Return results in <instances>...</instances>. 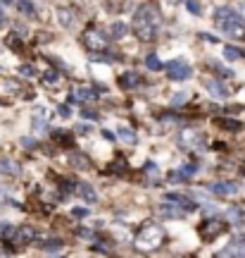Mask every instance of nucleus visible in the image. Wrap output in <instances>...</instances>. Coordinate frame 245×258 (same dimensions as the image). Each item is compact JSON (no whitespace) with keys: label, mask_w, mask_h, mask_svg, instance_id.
I'll return each instance as SVG.
<instances>
[{"label":"nucleus","mask_w":245,"mask_h":258,"mask_svg":"<svg viewBox=\"0 0 245 258\" xmlns=\"http://www.w3.org/2000/svg\"><path fill=\"white\" fill-rule=\"evenodd\" d=\"M134 34L141 41H155L162 31V12L157 8V3H143L138 5L134 15Z\"/></svg>","instance_id":"nucleus-1"},{"label":"nucleus","mask_w":245,"mask_h":258,"mask_svg":"<svg viewBox=\"0 0 245 258\" xmlns=\"http://www.w3.org/2000/svg\"><path fill=\"white\" fill-rule=\"evenodd\" d=\"M214 27H217L221 34H226V36H233V38L245 36L243 17L231 8H219L217 12H214Z\"/></svg>","instance_id":"nucleus-2"},{"label":"nucleus","mask_w":245,"mask_h":258,"mask_svg":"<svg viewBox=\"0 0 245 258\" xmlns=\"http://www.w3.org/2000/svg\"><path fill=\"white\" fill-rule=\"evenodd\" d=\"M198 208L195 203L188 199V196H183V194H167L164 196V201L157 206V213L162 215V218H183V215H188Z\"/></svg>","instance_id":"nucleus-3"},{"label":"nucleus","mask_w":245,"mask_h":258,"mask_svg":"<svg viewBox=\"0 0 245 258\" xmlns=\"http://www.w3.org/2000/svg\"><path fill=\"white\" fill-rule=\"evenodd\" d=\"M164 239H167V234H164L162 227L150 222V225L138 230L136 239H134V246H136V251H141V253H153V251H157L162 246Z\"/></svg>","instance_id":"nucleus-4"},{"label":"nucleus","mask_w":245,"mask_h":258,"mask_svg":"<svg viewBox=\"0 0 245 258\" xmlns=\"http://www.w3.org/2000/svg\"><path fill=\"white\" fill-rule=\"evenodd\" d=\"M83 46L88 48L91 53H105L109 46V36L102 31L100 27H88L86 31H83Z\"/></svg>","instance_id":"nucleus-5"},{"label":"nucleus","mask_w":245,"mask_h":258,"mask_svg":"<svg viewBox=\"0 0 245 258\" xmlns=\"http://www.w3.org/2000/svg\"><path fill=\"white\" fill-rule=\"evenodd\" d=\"M162 70L167 72L169 79H174V82H186V79H191L193 77L191 64L183 62V60H169L167 64H162Z\"/></svg>","instance_id":"nucleus-6"},{"label":"nucleus","mask_w":245,"mask_h":258,"mask_svg":"<svg viewBox=\"0 0 245 258\" xmlns=\"http://www.w3.org/2000/svg\"><path fill=\"white\" fill-rule=\"evenodd\" d=\"M226 222L224 220H205L202 225H200V237H202V241H214L219 237V234H224L226 232Z\"/></svg>","instance_id":"nucleus-7"},{"label":"nucleus","mask_w":245,"mask_h":258,"mask_svg":"<svg viewBox=\"0 0 245 258\" xmlns=\"http://www.w3.org/2000/svg\"><path fill=\"white\" fill-rule=\"evenodd\" d=\"M179 144H181L183 148H188V151H205L202 148V144H205V137L200 134V132H195V129H183L181 134H179Z\"/></svg>","instance_id":"nucleus-8"},{"label":"nucleus","mask_w":245,"mask_h":258,"mask_svg":"<svg viewBox=\"0 0 245 258\" xmlns=\"http://www.w3.org/2000/svg\"><path fill=\"white\" fill-rule=\"evenodd\" d=\"M209 191L217 194V196H236V194H240V184L238 182H217V184L209 186Z\"/></svg>","instance_id":"nucleus-9"},{"label":"nucleus","mask_w":245,"mask_h":258,"mask_svg":"<svg viewBox=\"0 0 245 258\" xmlns=\"http://www.w3.org/2000/svg\"><path fill=\"white\" fill-rule=\"evenodd\" d=\"M57 19H60V24H62L64 29H72L76 27V12L69 8H60L57 10Z\"/></svg>","instance_id":"nucleus-10"},{"label":"nucleus","mask_w":245,"mask_h":258,"mask_svg":"<svg viewBox=\"0 0 245 258\" xmlns=\"http://www.w3.org/2000/svg\"><path fill=\"white\" fill-rule=\"evenodd\" d=\"M141 82H143V77L138 72H127L119 77V84H121L124 89H136V86H141Z\"/></svg>","instance_id":"nucleus-11"},{"label":"nucleus","mask_w":245,"mask_h":258,"mask_svg":"<svg viewBox=\"0 0 245 258\" xmlns=\"http://www.w3.org/2000/svg\"><path fill=\"white\" fill-rule=\"evenodd\" d=\"M205 86L209 89V93H212L214 98H226V96H228V89L221 82H217V79H207V82H205Z\"/></svg>","instance_id":"nucleus-12"},{"label":"nucleus","mask_w":245,"mask_h":258,"mask_svg":"<svg viewBox=\"0 0 245 258\" xmlns=\"http://www.w3.org/2000/svg\"><path fill=\"white\" fill-rule=\"evenodd\" d=\"M76 194L81 196L83 201H88V203H95V201H98V196H95V191H93V186L86 184V182H79V184H76Z\"/></svg>","instance_id":"nucleus-13"},{"label":"nucleus","mask_w":245,"mask_h":258,"mask_svg":"<svg viewBox=\"0 0 245 258\" xmlns=\"http://www.w3.org/2000/svg\"><path fill=\"white\" fill-rule=\"evenodd\" d=\"M0 175H10V177H17L19 175V165L10 158H0Z\"/></svg>","instance_id":"nucleus-14"},{"label":"nucleus","mask_w":245,"mask_h":258,"mask_svg":"<svg viewBox=\"0 0 245 258\" xmlns=\"http://www.w3.org/2000/svg\"><path fill=\"white\" fill-rule=\"evenodd\" d=\"M15 3H17V10H19V12H24L27 17H31V19L38 17V10H36V5H34L31 0H15Z\"/></svg>","instance_id":"nucleus-15"},{"label":"nucleus","mask_w":245,"mask_h":258,"mask_svg":"<svg viewBox=\"0 0 245 258\" xmlns=\"http://www.w3.org/2000/svg\"><path fill=\"white\" fill-rule=\"evenodd\" d=\"M195 170H198V167L193 165V163H186V165H181L176 172H172V179H191V177L195 175Z\"/></svg>","instance_id":"nucleus-16"},{"label":"nucleus","mask_w":245,"mask_h":258,"mask_svg":"<svg viewBox=\"0 0 245 258\" xmlns=\"http://www.w3.org/2000/svg\"><path fill=\"white\" fill-rule=\"evenodd\" d=\"M219 256H245V241H233L226 249H221Z\"/></svg>","instance_id":"nucleus-17"},{"label":"nucleus","mask_w":245,"mask_h":258,"mask_svg":"<svg viewBox=\"0 0 245 258\" xmlns=\"http://www.w3.org/2000/svg\"><path fill=\"white\" fill-rule=\"evenodd\" d=\"M69 163L76 165L79 170H88V167H91V160H88V158H83L81 153H72V156H69Z\"/></svg>","instance_id":"nucleus-18"},{"label":"nucleus","mask_w":245,"mask_h":258,"mask_svg":"<svg viewBox=\"0 0 245 258\" xmlns=\"http://www.w3.org/2000/svg\"><path fill=\"white\" fill-rule=\"evenodd\" d=\"M117 137L121 139V141H127V144H136V134H134V129L131 127H119Z\"/></svg>","instance_id":"nucleus-19"},{"label":"nucleus","mask_w":245,"mask_h":258,"mask_svg":"<svg viewBox=\"0 0 245 258\" xmlns=\"http://www.w3.org/2000/svg\"><path fill=\"white\" fill-rule=\"evenodd\" d=\"M95 93L91 91V89H74L72 93V101H91Z\"/></svg>","instance_id":"nucleus-20"},{"label":"nucleus","mask_w":245,"mask_h":258,"mask_svg":"<svg viewBox=\"0 0 245 258\" xmlns=\"http://www.w3.org/2000/svg\"><path fill=\"white\" fill-rule=\"evenodd\" d=\"M224 57L226 60H238V57H243V50L236 46H224Z\"/></svg>","instance_id":"nucleus-21"},{"label":"nucleus","mask_w":245,"mask_h":258,"mask_svg":"<svg viewBox=\"0 0 245 258\" xmlns=\"http://www.w3.org/2000/svg\"><path fill=\"white\" fill-rule=\"evenodd\" d=\"M219 127L228 129V132H238V129H243V124L238 120H226V117H224V120H219Z\"/></svg>","instance_id":"nucleus-22"},{"label":"nucleus","mask_w":245,"mask_h":258,"mask_svg":"<svg viewBox=\"0 0 245 258\" xmlns=\"http://www.w3.org/2000/svg\"><path fill=\"white\" fill-rule=\"evenodd\" d=\"M109 31H112V38H121L124 34H127V24H121V22H114V24L109 27Z\"/></svg>","instance_id":"nucleus-23"},{"label":"nucleus","mask_w":245,"mask_h":258,"mask_svg":"<svg viewBox=\"0 0 245 258\" xmlns=\"http://www.w3.org/2000/svg\"><path fill=\"white\" fill-rule=\"evenodd\" d=\"M41 246H43L46 251H53V253H55V251L62 249V241H60V239H46L43 244H41Z\"/></svg>","instance_id":"nucleus-24"},{"label":"nucleus","mask_w":245,"mask_h":258,"mask_svg":"<svg viewBox=\"0 0 245 258\" xmlns=\"http://www.w3.org/2000/svg\"><path fill=\"white\" fill-rule=\"evenodd\" d=\"M34 124H36V127H43V124H46V110H43V108H36V112H34Z\"/></svg>","instance_id":"nucleus-25"},{"label":"nucleus","mask_w":245,"mask_h":258,"mask_svg":"<svg viewBox=\"0 0 245 258\" xmlns=\"http://www.w3.org/2000/svg\"><path fill=\"white\" fill-rule=\"evenodd\" d=\"M146 64L150 67V70H162V62L157 60L155 55H148V60H146Z\"/></svg>","instance_id":"nucleus-26"},{"label":"nucleus","mask_w":245,"mask_h":258,"mask_svg":"<svg viewBox=\"0 0 245 258\" xmlns=\"http://www.w3.org/2000/svg\"><path fill=\"white\" fill-rule=\"evenodd\" d=\"M186 101H188V93H179V96H174L172 105H181V103H186Z\"/></svg>","instance_id":"nucleus-27"},{"label":"nucleus","mask_w":245,"mask_h":258,"mask_svg":"<svg viewBox=\"0 0 245 258\" xmlns=\"http://www.w3.org/2000/svg\"><path fill=\"white\" fill-rule=\"evenodd\" d=\"M226 218H231V220H238V218H240V211H238V208H231V211L226 213Z\"/></svg>","instance_id":"nucleus-28"},{"label":"nucleus","mask_w":245,"mask_h":258,"mask_svg":"<svg viewBox=\"0 0 245 258\" xmlns=\"http://www.w3.org/2000/svg\"><path fill=\"white\" fill-rule=\"evenodd\" d=\"M60 115H62V117H69V115H72V108H69V105H62V108H60Z\"/></svg>","instance_id":"nucleus-29"},{"label":"nucleus","mask_w":245,"mask_h":258,"mask_svg":"<svg viewBox=\"0 0 245 258\" xmlns=\"http://www.w3.org/2000/svg\"><path fill=\"white\" fill-rule=\"evenodd\" d=\"M22 74H24V77H31V74H34V67L24 64V67H22Z\"/></svg>","instance_id":"nucleus-30"},{"label":"nucleus","mask_w":245,"mask_h":258,"mask_svg":"<svg viewBox=\"0 0 245 258\" xmlns=\"http://www.w3.org/2000/svg\"><path fill=\"white\" fill-rule=\"evenodd\" d=\"M46 82H48V84H50V82H57V74H55L53 70H50V72L46 74Z\"/></svg>","instance_id":"nucleus-31"},{"label":"nucleus","mask_w":245,"mask_h":258,"mask_svg":"<svg viewBox=\"0 0 245 258\" xmlns=\"http://www.w3.org/2000/svg\"><path fill=\"white\" fill-rule=\"evenodd\" d=\"M188 10H191V12H198V10H200V5H198V3H195V0H188Z\"/></svg>","instance_id":"nucleus-32"},{"label":"nucleus","mask_w":245,"mask_h":258,"mask_svg":"<svg viewBox=\"0 0 245 258\" xmlns=\"http://www.w3.org/2000/svg\"><path fill=\"white\" fill-rule=\"evenodd\" d=\"M238 15H240V17L245 19V0H243V3H240V12H238Z\"/></svg>","instance_id":"nucleus-33"},{"label":"nucleus","mask_w":245,"mask_h":258,"mask_svg":"<svg viewBox=\"0 0 245 258\" xmlns=\"http://www.w3.org/2000/svg\"><path fill=\"white\" fill-rule=\"evenodd\" d=\"M3 3H12V0H3Z\"/></svg>","instance_id":"nucleus-34"}]
</instances>
